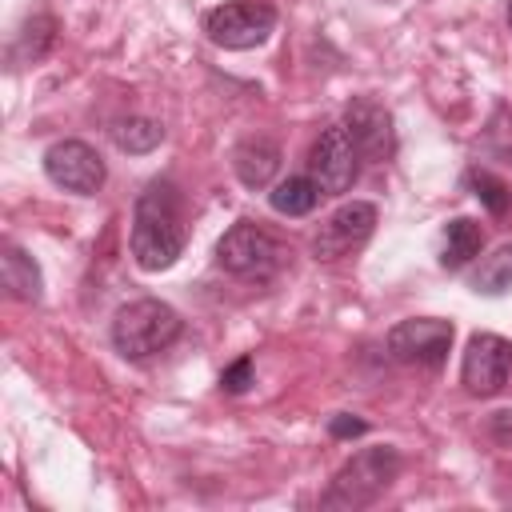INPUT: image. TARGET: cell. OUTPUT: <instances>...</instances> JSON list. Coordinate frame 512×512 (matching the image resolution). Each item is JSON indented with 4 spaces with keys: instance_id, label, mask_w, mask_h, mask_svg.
Listing matches in <instances>:
<instances>
[{
    "instance_id": "6da1fadb",
    "label": "cell",
    "mask_w": 512,
    "mask_h": 512,
    "mask_svg": "<svg viewBox=\"0 0 512 512\" xmlns=\"http://www.w3.org/2000/svg\"><path fill=\"white\" fill-rule=\"evenodd\" d=\"M188 224L172 180H152L132 208V260L144 272H164L184 256Z\"/></svg>"
},
{
    "instance_id": "7a4b0ae2",
    "label": "cell",
    "mask_w": 512,
    "mask_h": 512,
    "mask_svg": "<svg viewBox=\"0 0 512 512\" xmlns=\"http://www.w3.org/2000/svg\"><path fill=\"white\" fill-rule=\"evenodd\" d=\"M184 320L172 304L144 296V300H128L124 308H116L112 316V344L124 360H148L164 348L176 344Z\"/></svg>"
},
{
    "instance_id": "3957f363",
    "label": "cell",
    "mask_w": 512,
    "mask_h": 512,
    "mask_svg": "<svg viewBox=\"0 0 512 512\" xmlns=\"http://www.w3.org/2000/svg\"><path fill=\"white\" fill-rule=\"evenodd\" d=\"M400 476V452L392 444L360 448L328 484L324 508H368L388 492V484Z\"/></svg>"
},
{
    "instance_id": "277c9868",
    "label": "cell",
    "mask_w": 512,
    "mask_h": 512,
    "mask_svg": "<svg viewBox=\"0 0 512 512\" xmlns=\"http://www.w3.org/2000/svg\"><path fill=\"white\" fill-rule=\"evenodd\" d=\"M284 256V244L252 220H236L216 244V264L244 280H272L284 268Z\"/></svg>"
},
{
    "instance_id": "5b68a950",
    "label": "cell",
    "mask_w": 512,
    "mask_h": 512,
    "mask_svg": "<svg viewBox=\"0 0 512 512\" xmlns=\"http://www.w3.org/2000/svg\"><path fill=\"white\" fill-rule=\"evenodd\" d=\"M272 28H276V8L268 0H228L204 16V36L228 52L264 44Z\"/></svg>"
},
{
    "instance_id": "8992f818",
    "label": "cell",
    "mask_w": 512,
    "mask_h": 512,
    "mask_svg": "<svg viewBox=\"0 0 512 512\" xmlns=\"http://www.w3.org/2000/svg\"><path fill=\"white\" fill-rule=\"evenodd\" d=\"M452 320H440V316H412V320H400L392 332H388V352L392 360L400 364H416V368H440L448 360V348H452Z\"/></svg>"
},
{
    "instance_id": "52a82bcc",
    "label": "cell",
    "mask_w": 512,
    "mask_h": 512,
    "mask_svg": "<svg viewBox=\"0 0 512 512\" xmlns=\"http://www.w3.org/2000/svg\"><path fill=\"white\" fill-rule=\"evenodd\" d=\"M356 168H360V148L352 144L348 128L344 124H328L316 136L312 152H308V176L320 184L324 196H340V192L352 188Z\"/></svg>"
},
{
    "instance_id": "ba28073f",
    "label": "cell",
    "mask_w": 512,
    "mask_h": 512,
    "mask_svg": "<svg viewBox=\"0 0 512 512\" xmlns=\"http://www.w3.org/2000/svg\"><path fill=\"white\" fill-rule=\"evenodd\" d=\"M44 176L64 188V192H76V196H96L104 188V156L84 144V140H56L48 152H44Z\"/></svg>"
},
{
    "instance_id": "9c48e42d",
    "label": "cell",
    "mask_w": 512,
    "mask_h": 512,
    "mask_svg": "<svg viewBox=\"0 0 512 512\" xmlns=\"http://www.w3.org/2000/svg\"><path fill=\"white\" fill-rule=\"evenodd\" d=\"M512 380V340L476 332L460 360V384L472 396H496Z\"/></svg>"
},
{
    "instance_id": "30bf717a",
    "label": "cell",
    "mask_w": 512,
    "mask_h": 512,
    "mask_svg": "<svg viewBox=\"0 0 512 512\" xmlns=\"http://www.w3.org/2000/svg\"><path fill=\"white\" fill-rule=\"evenodd\" d=\"M376 228V204L368 200H352V204H340L328 220H320V228L312 232V256L316 260H340L348 256L352 248H360Z\"/></svg>"
},
{
    "instance_id": "8fae6325",
    "label": "cell",
    "mask_w": 512,
    "mask_h": 512,
    "mask_svg": "<svg viewBox=\"0 0 512 512\" xmlns=\"http://www.w3.org/2000/svg\"><path fill=\"white\" fill-rule=\"evenodd\" d=\"M344 128H348V136H352V144L360 148L364 160H372V164L392 160V152H396V128H392V112L380 100H372V96L348 100Z\"/></svg>"
},
{
    "instance_id": "7c38bea8",
    "label": "cell",
    "mask_w": 512,
    "mask_h": 512,
    "mask_svg": "<svg viewBox=\"0 0 512 512\" xmlns=\"http://www.w3.org/2000/svg\"><path fill=\"white\" fill-rule=\"evenodd\" d=\"M232 172H236V180L244 184V188H268L272 184V176L280 172V144L276 140H268V136H248V140H240L236 144V152H232Z\"/></svg>"
},
{
    "instance_id": "4fadbf2b",
    "label": "cell",
    "mask_w": 512,
    "mask_h": 512,
    "mask_svg": "<svg viewBox=\"0 0 512 512\" xmlns=\"http://www.w3.org/2000/svg\"><path fill=\"white\" fill-rule=\"evenodd\" d=\"M484 248V228L472 216H452L440 232V268L460 272L468 260H476Z\"/></svg>"
},
{
    "instance_id": "5bb4252c",
    "label": "cell",
    "mask_w": 512,
    "mask_h": 512,
    "mask_svg": "<svg viewBox=\"0 0 512 512\" xmlns=\"http://www.w3.org/2000/svg\"><path fill=\"white\" fill-rule=\"evenodd\" d=\"M0 280H4V288H8L12 300H28V304H36V300L44 296L40 264H36L24 248H16V244H8V248L0 252Z\"/></svg>"
},
{
    "instance_id": "9a60e30c",
    "label": "cell",
    "mask_w": 512,
    "mask_h": 512,
    "mask_svg": "<svg viewBox=\"0 0 512 512\" xmlns=\"http://www.w3.org/2000/svg\"><path fill=\"white\" fill-rule=\"evenodd\" d=\"M52 44H56V16L36 12V16H28L20 24V32H16L12 48H8V60L12 64H36V60L48 56Z\"/></svg>"
},
{
    "instance_id": "2e32d148",
    "label": "cell",
    "mask_w": 512,
    "mask_h": 512,
    "mask_svg": "<svg viewBox=\"0 0 512 512\" xmlns=\"http://www.w3.org/2000/svg\"><path fill=\"white\" fill-rule=\"evenodd\" d=\"M320 184L312 180V176H288V180H280L272 192H268V204H272V212H280V216H308L316 204H320Z\"/></svg>"
},
{
    "instance_id": "e0dca14e",
    "label": "cell",
    "mask_w": 512,
    "mask_h": 512,
    "mask_svg": "<svg viewBox=\"0 0 512 512\" xmlns=\"http://www.w3.org/2000/svg\"><path fill=\"white\" fill-rule=\"evenodd\" d=\"M164 140V124L160 120H148V116H124L112 124V144L128 156H144L152 152L156 144Z\"/></svg>"
},
{
    "instance_id": "ac0fdd59",
    "label": "cell",
    "mask_w": 512,
    "mask_h": 512,
    "mask_svg": "<svg viewBox=\"0 0 512 512\" xmlns=\"http://www.w3.org/2000/svg\"><path fill=\"white\" fill-rule=\"evenodd\" d=\"M508 288H512V244L484 256L480 268L472 272V292H480V296H504Z\"/></svg>"
},
{
    "instance_id": "d6986e66",
    "label": "cell",
    "mask_w": 512,
    "mask_h": 512,
    "mask_svg": "<svg viewBox=\"0 0 512 512\" xmlns=\"http://www.w3.org/2000/svg\"><path fill=\"white\" fill-rule=\"evenodd\" d=\"M464 180H468L472 196H476L492 216H504V212H508V204H512V188H508L500 176H492L488 168H472Z\"/></svg>"
},
{
    "instance_id": "ffe728a7",
    "label": "cell",
    "mask_w": 512,
    "mask_h": 512,
    "mask_svg": "<svg viewBox=\"0 0 512 512\" xmlns=\"http://www.w3.org/2000/svg\"><path fill=\"white\" fill-rule=\"evenodd\" d=\"M248 384H252V356H240V360H232V364L220 372V388L232 392V396L248 392Z\"/></svg>"
},
{
    "instance_id": "44dd1931",
    "label": "cell",
    "mask_w": 512,
    "mask_h": 512,
    "mask_svg": "<svg viewBox=\"0 0 512 512\" xmlns=\"http://www.w3.org/2000/svg\"><path fill=\"white\" fill-rule=\"evenodd\" d=\"M328 432H332L336 440H352V436H364V432H368V424H364V420H356V416H348V412H336V416L328 420Z\"/></svg>"
},
{
    "instance_id": "7402d4cb",
    "label": "cell",
    "mask_w": 512,
    "mask_h": 512,
    "mask_svg": "<svg viewBox=\"0 0 512 512\" xmlns=\"http://www.w3.org/2000/svg\"><path fill=\"white\" fill-rule=\"evenodd\" d=\"M488 432H492V440L512 444V408H508V412H496V416L488 420Z\"/></svg>"
},
{
    "instance_id": "603a6c76",
    "label": "cell",
    "mask_w": 512,
    "mask_h": 512,
    "mask_svg": "<svg viewBox=\"0 0 512 512\" xmlns=\"http://www.w3.org/2000/svg\"><path fill=\"white\" fill-rule=\"evenodd\" d=\"M504 16H508V28H512V0H508V8H504Z\"/></svg>"
}]
</instances>
